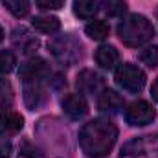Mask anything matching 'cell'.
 Listing matches in <instances>:
<instances>
[{
  "instance_id": "25",
  "label": "cell",
  "mask_w": 158,
  "mask_h": 158,
  "mask_svg": "<svg viewBox=\"0 0 158 158\" xmlns=\"http://www.w3.org/2000/svg\"><path fill=\"white\" fill-rule=\"evenodd\" d=\"M9 155H11V143L0 142V158H9Z\"/></svg>"
},
{
  "instance_id": "16",
  "label": "cell",
  "mask_w": 158,
  "mask_h": 158,
  "mask_svg": "<svg viewBox=\"0 0 158 158\" xmlns=\"http://www.w3.org/2000/svg\"><path fill=\"white\" fill-rule=\"evenodd\" d=\"M85 33L92 40H105L110 33V28L105 20H92L90 24H86Z\"/></svg>"
},
{
  "instance_id": "18",
  "label": "cell",
  "mask_w": 158,
  "mask_h": 158,
  "mask_svg": "<svg viewBox=\"0 0 158 158\" xmlns=\"http://www.w3.org/2000/svg\"><path fill=\"white\" fill-rule=\"evenodd\" d=\"M4 6L17 19H22L30 13V0H4Z\"/></svg>"
},
{
  "instance_id": "7",
  "label": "cell",
  "mask_w": 158,
  "mask_h": 158,
  "mask_svg": "<svg viewBox=\"0 0 158 158\" xmlns=\"http://www.w3.org/2000/svg\"><path fill=\"white\" fill-rule=\"evenodd\" d=\"M22 94H24V103L30 110H37L46 103V88H44V79H26L22 81Z\"/></svg>"
},
{
  "instance_id": "4",
  "label": "cell",
  "mask_w": 158,
  "mask_h": 158,
  "mask_svg": "<svg viewBox=\"0 0 158 158\" xmlns=\"http://www.w3.org/2000/svg\"><path fill=\"white\" fill-rule=\"evenodd\" d=\"M119 158H158V134H147L127 142Z\"/></svg>"
},
{
  "instance_id": "20",
  "label": "cell",
  "mask_w": 158,
  "mask_h": 158,
  "mask_svg": "<svg viewBox=\"0 0 158 158\" xmlns=\"http://www.w3.org/2000/svg\"><path fill=\"white\" fill-rule=\"evenodd\" d=\"M13 103V90H11V85L4 79H0V112L2 110H7Z\"/></svg>"
},
{
  "instance_id": "23",
  "label": "cell",
  "mask_w": 158,
  "mask_h": 158,
  "mask_svg": "<svg viewBox=\"0 0 158 158\" xmlns=\"http://www.w3.org/2000/svg\"><path fill=\"white\" fill-rule=\"evenodd\" d=\"M17 158H44V156H42V153H40L35 145H31L30 142H22Z\"/></svg>"
},
{
  "instance_id": "21",
  "label": "cell",
  "mask_w": 158,
  "mask_h": 158,
  "mask_svg": "<svg viewBox=\"0 0 158 158\" xmlns=\"http://www.w3.org/2000/svg\"><path fill=\"white\" fill-rule=\"evenodd\" d=\"M17 64V57L7 52V50H0V74H9Z\"/></svg>"
},
{
  "instance_id": "24",
  "label": "cell",
  "mask_w": 158,
  "mask_h": 158,
  "mask_svg": "<svg viewBox=\"0 0 158 158\" xmlns=\"http://www.w3.org/2000/svg\"><path fill=\"white\" fill-rule=\"evenodd\" d=\"M35 4H37V7H40V9L52 11V9H61L64 6V0H35Z\"/></svg>"
},
{
  "instance_id": "27",
  "label": "cell",
  "mask_w": 158,
  "mask_h": 158,
  "mask_svg": "<svg viewBox=\"0 0 158 158\" xmlns=\"http://www.w3.org/2000/svg\"><path fill=\"white\" fill-rule=\"evenodd\" d=\"M4 40V30H2V26H0V42Z\"/></svg>"
},
{
  "instance_id": "15",
  "label": "cell",
  "mask_w": 158,
  "mask_h": 158,
  "mask_svg": "<svg viewBox=\"0 0 158 158\" xmlns=\"http://www.w3.org/2000/svg\"><path fill=\"white\" fill-rule=\"evenodd\" d=\"M31 26L39 31V33H46V35H52V33H57L61 30V20L57 17H52V15H42V17H35L31 20Z\"/></svg>"
},
{
  "instance_id": "8",
  "label": "cell",
  "mask_w": 158,
  "mask_h": 158,
  "mask_svg": "<svg viewBox=\"0 0 158 158\" xmlns=\"http://www.w3.org/2000/svg\"><path fill=\"white\" fill-rule=\"evenodd\" d=\"M48 76H50V64L40 57L28 59L19 68V77L22 81H26V79H44Z\"/></svg>"
},
{
  "instance_id": "1",
  "label": "cell",
  "mask_w": 158,
  "mask_h": 158,
  "mask_svg": "<svg viewBox=\"0 0 158 158\" xmlns=\"http://www.w3.org/2000/svg\"><path fill=\"white\" fill-rule=\"evenodd\" d=\"M118 138V129L110 119L98 118L83 125L79 131V145L88 158L107 156Z\"/></svg>"
},
{
  "instance_id": "19",
  "label": "cell",
  "mask_w": 158,
  "mask_h": 158,
  "mask_svg": "<svg viewBox=\"0 0 158 158\" xmlns=\"http://www.w3.org/2000/svg\"><path fill=\"white\" fill-rule=\"evenodd\" d=\"M103 11L109 17H121L127 9V2L125 0H101Z\"/></svg>"
},
{
  "instance_id": "3",
  "label": "cell",
  "mask_w": 158,
  "mask_h": 158,
  "mask_svg": "<svg viewBox=\"0 0 158 158\" xmlns=\"http://www.w3.org/2000/svg\"><path fill=\"white\" fill-rule=\"evenodd\" d=\"M48 50L53 55V59L57 63H61L63 66H74L83 57V44L72 33L53 37L48 42Z\"/></svg>"
},
{
  "instance_id": "13",
  "label": "cell",
  "mask_w": 158,
  "mask_h": 158,
  "mask_svg": "<svg viewBox=\"0 0 158 158\" xmlns=\"http://www.w3.org/2000/svg\"><path fill=\"white\" fill-rule=\"evenodd\" d=\"M96 63L105 70H114L119 64V52L110 44L99 46L96 50Z\"/></svg>"
},
{
  "instance_id": "12",
  "label": "cell",
  "mask_w": 158,
  "mask_h": 158,
  "mask_svg": "<svg viewBox=\"0 0 158 158\" xmlns=\"http://www.w3.org/2000/svg\"><path fill=\"white\" fill-rule=\"evenodd\" d=\"M98 107L101 112H109V114H116L123 109V98L119 96L116 90L105 88L99 96H98Z\"/></svg>"
},
{
  "instance_id": "28",
  "label": "cell",
  "mask_w": 158,
  "mask_h": 158,
  "mask_svg": "<svg viewBox=\"0 0 158 158\" xmlns=\"http://www.w3.org/2000/svg\"><path fill=\"white\" fill-rule=\"evenodd\" d=\"M156 17H158V11H156Z\"/></svg>"
},
{
  "instance_id": "6",
  "label": "cell",
  "mask_w": 158,
  "mask_h": 158,
  "mask_svg": "<svg viewBox=\"0 0 158 158\" xmlns=\"http://www.w3.org/2000/svg\"><path fill=\"white\" fill-rule=\"evenodd\" d=\"M155 116H156V112H155L153 105H151L149 101H143V99L131 103V105L127 107V110H125V119H127V123L132 125V127L149 125V123L155 119Z\"/></svg>"
},
{
  "instance_id": "22",
  "label": "cell",
  "mask_w": 158,
  "mask_h": 158,
  "mask_svg": "<svg viewBox=\"0 0 158 158\" xmlns=\"http://www.w3.org/2000/svg\"><path fill=\"white\" fill-rule=\"evenodd\" d=\"M140 61L143 64H147L149 68H156L158 66V46H149L140 53Z\"/></svg>"
},
{
  "instance_id": "17",
  "label": "cell",
  "mask_w": 158,
  "mask_h": 158,
  "mask_svg": "<svg viewBox=\"0 0 158 158\" xmlns=\"http://www.w3.org/2000/svg\"><path fill=\"white\" fill-rule=\"evenodd\" d=\"M74 13L79 19H92L98 13V0H74Z\"/></svg>"
},
{
  "instance_id": "26",
  "label": "cell",
  "mask_w": 158,
  "mask_h": 158,
  "mask_svg": "<svg viewBox=\"0 0 158 158\" xmlns=\"http://www.w3.org/2000/svg\"><path fill=\"white\" fill-rule=\"evenodd\" d=\"M151 96H153L155 101H158V79L153 83V86H151Z\"/></svg>"
},
{
  "instance_id": "11",
  "label": "cell",
  "mask_w": 158,
  "mask_h": 158,
  "mask_svg": "<svg viewBox=\"0 0 158 158\" xmlns=\"http://www.w3.org/2000/svg\"><path fill=\"white\" fill-rule=\"evenodd\" d=\"M24 127V118L17 110H2L0 112V136H13L20 132Z\"/></svg>"
},
{
  "instance_id": "14",
  "label": "cell",
  "mask_w": 158,
  "mask_h": 158,
  "mask_svg": "<svg viewBox=\"0 0 158 158\" xmlns=\"http://www.w3.org/2000/svg\"><path fill=\"white\" fill-rule=\"evenodd\" d=\"M13 44L19 46L24 53H33L39 48V39L33 37L28 30L20 28V30H15L13 31Z\"/></svg>"
},
{
  "instance_id": "9",
  "label": "cell",
  "mask_w": 158,
  "mask_h": 158,
  "mask_svg": "<svg viewBox=\"0 0 158 158\" xmlns=\"http://www.w3.org/2000/svg\"><path fill=\"white\" fill-rule=\"evenodd\" d=\"M77 88L83 94L99 96L105 90V81L94 70H83V72H79V76H77Z\"/></svg>"
},
{
  "instance_id": "10",
  "label": "cell",
  "mask_w": 158,
  "mask_h": 158,
  "mask_svg": "<svg viewBox=\"0 0 158 158\" xmlns=\"http://www.w3.org/2000/svg\"><path fill=\"white\" fill-rule=\"evenodd\" d=\"M63 112L70 119H81L88 114V103L81 94H68L63 98Z\"/></svg>"
},
{
  "instance_id": "5",
  "label": "cell",
  "mask_w": 158,
  "mask_h": 158,
  "mask_svg": "<svg viewBox=\"0 0 158 158\" xmlns=\"http://www.w3.org/2000/svg\"><path fill=\"white\" fill-rule=\"evenodd\" d=\"M114 79H116L118 86H121L125 92H131V94H138L145 86V74H143V70L138 68L136 64H131V63L119 64L116 68Z\"/></svg>"
},
{
  "instance_id": "2",
  "label": "cell",
  "mask_w": 158,
  "mask_h": 158,
  "mask_svg": "<svg viewBox=\"0 0 158 158\" xmlns=\"http://www.w3.org/2000/svg\"><path fill=\"white\" fill-rule=\"evenodd\" d=\"M118 35L121 42L129 48H140L155 37V28L151 20L143 15H129L118 26Z\"/></svg>"
}]
</instances>
